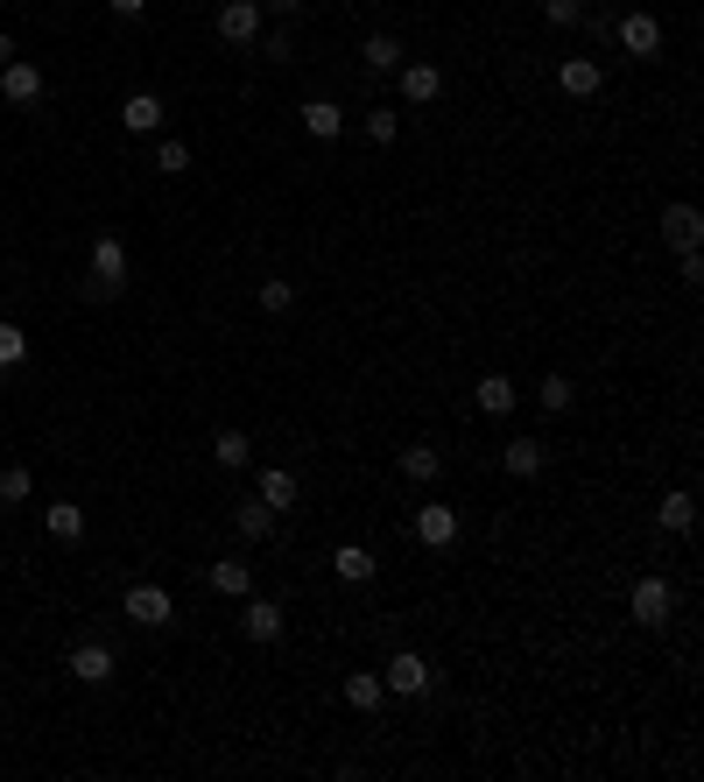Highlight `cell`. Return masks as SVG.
Returning a JSON list of instances; mask_svg holds the SVG:
<instances>
[{
	"label": "cell",
	"instance_id": "1",
	"mask_svg": "<svg viewBox=\"0 0 704 782\" xmlns=\"http://www.w3.org/2000/svg\"><path fill=\"white\" fill-rule=\"evenodd\" d=\"M127 290V247L113 240V233H99L92 240V282H85V296L99 303V296H120Z\"/></svg>",
	"mask_w": 704,
	"mask_h": 782
},
{
	"label": "cell",
	"instance_id": "2",
	"mask_svg": "<svg viewBox=\"0 0 704 782\" xmlns=\"http://www.w3.org/2000/svg\"><path fill=\"white\" fill-rule=\"evenodd\" d=\"M380 684H388L395 698H430L437 670H430L423 656H416V648H395V656H388V670H380Z\"/></svg>",
	"mask_w": 704,
	"mask_h": 782
},
{
	"label": "cell",
	"instance_id": "3",
	"mask_svg": "<svg viewBox=\"0 0 704 782\" xmlns=\"http://www.w3.org/2000/svg\"><path fill=\"white\" fill-rule=\"evenodd\" d=\"M127 621L135 627H169L177 621V599H169V585H127Z\"/></svg>",
	"mask_w": 704,
	"mask_h": 782
},
{
	"label": "cell",
	"instance_id": "4",
	"mask_svg": "<svg viewBox=\"0 0 704 782\" xmlns=\"http://www.w3.org/2000/svg\"><path fill=\"white\" fill-rule=\"evenodd\" d=\"M627 606H634V621H641V627H662V621L676 614V593H670V578H641Z\"/></svg>",
	"mask_w": 704,
	"mask_h": 782
},
{
	"label": "cell",
	"instance_id": "5",
	"mask_svg": "<svg viewBox=\"0 0 704 782\" xmlns=\"http://www.w3.org/2000/svg\"><path fill=\"white\" fill-rule=\"evenodd\" d=\"M0 100H8V106H35V100H43V71L22 64V56H8V64H0Z\"/></svg>",
	"mask_w": 704,
	"mask_h": 782
},
{
	"label": "cell",
	"instance_id": "6",
	"mask_svg": "<svg viewBox=\"0 0 704 782\" xmlns=\"http://www.w3.org/2000/svg\"><path fill=\"white\" fill-rule=\"evenodd\" d=\"M416 543H430V550H451V543H459V514H451L444 501L416 508Z\"/></svg>",
	"mask_w": 704,
	"mask_h": 782
},
{
	"label": "cell",
	"instance_id": "7",
	"mask_svg": "<svg viewBox=\"0 0 704 782\" xmlns=\"http://www.w3.org/2000/svg\"><path fill=\"white\" fill-rule=\"evenodd\" d=\"M240 635H246V642H282V606L246 593V606H240Z\"/></svg>",
	"mask_w": 704,
	"mask_h": 782
},
{
	"label": "cell",
	"instance_id": "8",
	"mask_svg": "<svg viewBox=\"0 0 704 782\" xmlns=\"http://www.w3.org/2000/svg\"><path fill=\"white\" fill-rule=\"evenodd\" d=\"M219 35H225V43H254V35H261V0H225V8H219Z\"/></svg>",
	"mask_w": 704,
	"mask_h": 782
},
{
	"label": "cell",
	"instance_id": "9",
	"mask_svg": "<svg viewBox=\"0 0 704 782\" xmlns=\"http://www.w3.org/2000/svg\"><path fill=\"white\" fill-rule=\"evenodd\" d=\"M374 571H380V564H374L367 543H338V550H332V578H338V585H367Z\"/></svg>",
	"mask_w": 704,
	"mask_h": 782
},
{
	"label": "cell",
	"instance_id": "10",
	"mask_svg": "<svg viewBox=\"0 0 704 782\" xmlns=\"http://www.w3.org/2000/svg\"><path fill=\"white\" fill-rule=\"evenodd\" d=\"M620 50L627 56H655L662 50V22H655V14H627V22H620Z\"/></svg>",
	"mask_w": 704,
	"mask_h": 782
},
{
	"label": "cell",
	"instance_id": "11",
	"mask_svg": "<svg viewBox=\"0 0 704 782\" xmlns=\"http://www.w3.org/2000/svg\"><path fill=\"white\" fill-rule=\"evenodd\" d=\"M71 677H78V684H106L113 677V648L106 642H78V648H71Z\"/></svg>",
	"mask_w": 704,
	"mask_h": 782
},
{
	"label": "cell",
	"instance_id": "12",
	"mask_svg": "<svg viewBox=\"0 0 704 782\" xmlns=\"http://www.w3.org/2000/svg\"><path fill=\"white\" fill-rule=\"evenodd\" d=\"M655 522L670 529V536H691V522H697V501H691V487H670V493H662Z\"/></svg>",
	"mask_w": 704,
	"mask_h": 782
},
{
	"label": "cell",
	"instance_id": "13",
	"mask_svg": "<svg viewBox=\"0 0 704 782\" xmlns=\"http://www.w3.org/2000/svg\"><path fill=\"white\" fill-rule=\"evenodd\" d=\"M697 233H704L697 205H670V212H662V240H670L676 254H683V247H697Z\"/></svg>",
	"mask_w": 704,
	"mask_h": 782
},
{
	"label": "cell",
	"instance_id": "14",
	"mask_svg": "<svg viewBox=\"0 0 704 782\" xmlns=\"http://www.w3.org/2000/svg\"><path fill=\"white\" fill-rule=\"evenodd\" d=\"M437 92H444V71L437 64H402V100L409 106H430Z\"/></svg>",
	"mask_w": 704,
	"mask_h": 782
},
{
	"label": "cell",
	"instance_id": "15",
	"mask_svg": "<svg viewBox=\"0 0 704 782\" xmlns=\"http://www.w3.org/2000/svg\"><path fill=\"white\" fill-rule=\"evenodd\" d=\"M120 127H127V135H156V127H162V100H156V92H135V100L120 106Z\"/></svg>",
	"mask_w": 704,
	"mask_h": 782
},
{
	"label": "cell",
	"instance_id": "16",
	"mask_svg": "<svg viewBox=\"0 0 704 782\" xmlns=\"http://www.w3.org/2000/svg\"><path fill=\"white\" fill-rule=\"evenodd\" d=\"M43 529H50L56 543H78V536H85V508H78V501H50V508H43Z\"/></svg>",
	"mask_w": 704,
	"mask_h": 782
},
{
	"label": "cell",
	"instance_id": "17",
	"mask_svg": "<svg viewBox=\"0 0 704 782\" xmlns=\"http://www.w3.org/2000/svg\"><path fill=\"white\" fill-rule=\"evenodd\" d=\"M359 64H367L374 79H388V71H402V43H395V35H367V43H359Z\"/></svg>",
	"mask_w": 704,
	"mask_h": 782
},
{
	"label": "cell",
	"instance_id": "18",
	"mask_svg": "<svg viewBox=\"0 0 704 782\" xmlns=\"http://www.w3.org/2000/svg\"><path fill=\"white\" fill-rule=\"evenodd\" d=\"M233 529H240L246 543H261V536H269V529H275V508H269V501H261V493H254V501H240V508H233Z\"/></svg>",
	"mask_w": 704,
	"mask_h": 782
},
{
	"label": "cell",
	"instance_id": "19",
	"mask_svg": "<svg viewBox=\"0 0 704 782\" xmlns=\"http://www.w3.org/2000/svg\"><path fill=\"white\" fill-rule=\"evenodd\" d=\"M557 85L570 92V100H592V92H599V64H592V56H570V64L557 71Z\"/></svg>",
	"mask_w": 704,
	"mask_h": 782
},
{
	"label": "cell",
	"instance_id": "20",
	"mask_svg": "<svg viewBox=\"0 0 704 782\" xmlns=\"http://www.w3.org/2000/svg\"><path fill=\"white\" fill-rule=\"evenodd\" d=\"M303 127H311L317 142H338V135H346V113H338L332 100H311V106H303Z\"/></svg>",
	"mask_w": 704,
	"mask_h": 782
},
{
	"label": "cell",
	"instance_id": "21",
	"mask_svg": "<svg viewBox=\"0 0 704 782\" xmlns=\"http://www.w3.org/2000/svg\"><path fill=\"white\" fill-rule=\"evenodd\" d=\"M472 403H480L486 416H507V409H515V380H507V374H486L480 388H472Z\"/></svg>",
	"mask_w": 704,
	"mask_h": 782
},
{
	"label": "cell",
	"instance_id": "22",
	"mask_svg": "<svg viewBox=\"0 0 704 782\" xmlns=\"http://www.w3.org/2000/svg\"><path fill=\"white\" fill-rule=\"evenodd\" d=\"M501 466L515 472V480H536V472H543V445H536V437H515V445L501 451Z\"/></svg>",
	"mask_w": 704,
	"mask_h": 782
},
{
	"label": "cell",
	"instance_id": "23",
	"mask_svg": "<svg viewBox=\"0 0 704 782\" xmlns=\"http://www.w3.org/2000/svg\"><path fill=\"white\" fill-rule=\"evenodd\" d=\"M212 585H219L225 599H246V593H254V571H246L240 557H219V564H212Z\"/></svg>",
	"mask_w": 704,
	"mask_h": 782
},
{
	"label": "cell",
	"instance_id": "24",
	"mask_svg": "<svg viewBox=\"0 0 704 782\" xmlns=\"http://www.w3.org/2000/svg\"><path fill=\"white\" fill-rule=\"evenodd\" d=\"M254 493H261V501H269L275 514H282V508H296V472L269 466V472H261V487H254Z\"/></svg>",
	"mask_w": 704,
	"mask_h": 782
},
{
	"label": "cell",
	"instance_id": "25",
	"mask_svg": "<svg viewBox=\"0 0 704 782\" xmlns=\"http://www.w3.org/2000/svg\"><path fill=\"white\" fill-rule=\"evenodd\" d=\"M212 459H219L225 472H240L246 459H254V445H246V430H219V437H212Z\"/></svg>",
	"mask_w": 704,
	"mask_h": 782
},
{
	"label": "cell",
	"instance_id": "26",
	"mask_svg": "<svg viewBox=\"0 0 704 782\" xmlns=\"http://www.w3.org/2000/svg\"><path fill=\"white\" fill-rule=\"evenodd\" d=\"M402 472H409V480H423V487H430L437 472H444V451H437V445H409V451H402Z\"/></svg>",
	"mask_w": 704,
	"mask_h": 782
},
{
	"label": "cell",
	"instance_id": "27",
	"mask_svg": "<svg viewBox=\"0 0 704 782\" xmlns=\"http://www.w3.org/2000/svg\"><path fill=\"white\" fill-rule=\"evenodd\" d=\"M380 698H388V684H380L374 670H359V677H346V705H359V712H380Z\"/></svg>",
	"mask_w": 704,
	"mask_h": 782
},
{
	"label": "cell",
	"instance_id": "28",
	"mask_svg": "<svg viewBox=\"0 0 704 782\" xmlns=\"http://www.w3.org/2000/svg\"><path fill=\"white\" fill-rule=\"evenodd\" d=\"M35 493V480H29V466H0V508H22Z\"/></svg>",
	"mask_w": 704,
	"mask_h": 782
},
{
	"label": "cell",
	"instance_id": "29",
	"mask_svg": "<svg viewBox=\"0 0 704 782\" xmlns=\"http://www.w3.org/2000/svg\"><path fill=\"white\" fill-rule=\"evenodd\" d=\"M29 359V332L22 324H0V374H14Z\"/></svg>",
	"mask_w": 704,
	"mask_h": 782
},
{
	"label": "cell",
	"instance_id": "30",
	"mask_svg": "<svg viewBox=\"0 0 704 782\" xmlns=\"http://www.w3.org/2000/svg\"><path fill=\"white\" fill-rule=\"evenodd\" d=\"M359 127H367V142H374V148H388L395 135H402V121H395V113H388V106H374V113H359Z\"/></svg>",
	"mask_w": 704,
	"mask_h": 782
},
{
	"label": "cell",
	"instance_id": "31",
	"mask_svg": "<svg viewBox=\"0 0 704 782\" xmlns=\"http://www.w3.org/2000/svg\"><path fill=\"white\" fill-rule=\"evenodd\" d=\"M536 403H543L549 416H557V409H570V403H578V388H570V380H564V374H543V388H536Z\"/></svg>",
	"mask_w": 704,
	"mask_h": 782
},
{
	"label": "cell",
	"instance_id": "32",
	"mask_svg": "<svg viewBox=\"0 0 704 782\" xmlns=\"http://www.w3.org/2000/svg\"><path fill=\"white\" fill-rule=\"evenodd\" d=\"M290 303H296V282H282V275H269V282H261V311H269V317H282Z\"/></svg>",
	"mask_w": 704,
	"mask_h": 782
},
{
	"label": "cell",
	"instance_id": "33",
	"mask_svg": "<svg viewBox=\"0 0 704 782\" xmlns=\"http://www.w3.org/2000/svg\"><path fill=\"white\" fill-rule=\"evenodd\" d=\"M543 14H549V29H578L585 22V0H543Z\"/></svg>",
	"mask_w": 704,
	"mask_h": 782
},
{
	"label": "cell",
	"instance_id": "34",
	"mask_svg": "<svg viewBox=\"0 0 704 782\" xmlns=\"http://www.w3.org/2000/svg\"><path fill=\"white\" fill-rule=\"evenodd\" d=\"M156 169H162V177H183V169H190V148H183V142H162V148H156Z\"/></svg>",
	"mask_w": 704,
	"mask_h": 782
},
{
	"label": "cell",
	"instance_id": "35",
	"mask_svg": "<svg viewBox=\"0 0 704 782\" xmlns=\"http://www.w3.org/2000/svg\"><path fill=\"white\" fill-rule=\"evenodd\" d=\"M269 64H296V35H290V29L269 35Z\"/></svg>",
	"mask_w": 704,
	"mask_h": 782
},
{
	"label": "cell",
	"instance_id": "36",
	"mask_svg": "<svg viewBox=\"0 0 704 782\" xmlns=\"http://www.w3.org/2000/svg\"><path fill=\"white\" fill-rule=\"evenodd\" d=\"M106 8L120 14V22H141V14H148V0H106Z\"/></svg>",
	"mask_w": 704,
	"mask_h": 782
},
{
	"label": "cell",
	"instance_id": "37",
	"mask_svg": "<svg viewBox=\"0 0 704 782\" xmlns=\"http://www.w3.org/2000/svg\"><path fill=\"white\" fill-rule=\"evenodd\" d=\"M303 0H261V14H296Z\"/></svg>",
	"mask_w": 704,
	"mask_h": 782
},
{
	"label": "cell",
	"instance_id": "38",
	"mask_svg": "<svg viewBox=\"0 0 704 782\" xmlns=\"http://www.w3.org/2000/svg\"><path fill=\"white\" fill-rule=\"evenodd\" d=\"M8 56H14V35H8V29H0V64H8Z\"/></svg>",
	"mask_w": 704,
	"mask_h": 782
}]
</instances>
